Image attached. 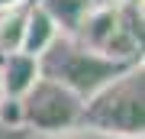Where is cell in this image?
I'll return each instance as SVG.
<instances>
[{
  "label": "cell",
  "mask_w": 145,
  "mask_h": 139,
  "mask_svg": "<svg viewBox=\"0 0 145 139\" xmlns=\"http://www.w3.org/2000/svg\"><path fill=\"white\" fill-rule=\"evenodd\" d=\"M61 36L58 32V26L55 20L45 13V7L39 3V0H29V7H26V26H23V45L20 52H26V55H42L52 42Z\"/></svg>",
  "instance_id": "obj_5"
},
{
  "label": "cell",
  "mask_w": 145,
  "mask_h": 139,
  "mask_svg": "<svg viewBox=\"0 0 145 139\" xmlns=\"http://www.w3.org/2000/svg\"><path fill=\"white\" fill-rule=\"evenodd\" d=\"M39 78V58L26 52L0 55V91L3 97H23Z\"/></svg>",
  "instance_id": "obj_4"
},
{
  "label": "cell",
  "mask_w": 145,
  "mask_h": 139,
  "mask_svg": "<svg viewBox=\"0 0 145 139\" xmlns=\"http://www.w3.org/2000/svg\"><path fill=\"white\" fill-rule=\"evenodd\" d=\"M13 136H16V133H7V129L0 126V139H13Z\"/></svg>",
  "instance_id": "obj_10"
},
{
  "label": "cell",
  "mask_w": 145,
  "mask_h": 139,
  "mask_svg": "<svg viewBox=\"0 0 145 139\" xmlns=\"http://www.w3.org/2000/svg\"><path fill=\"white\" fill-rule=\"evenodd\" d=\"M23 129H36L45 136H61L81 126L84 100L52 78H36V84L23 94Z\"/></svg>",
  "instance_id": "obj_3"
},
{
  "label": "cell",
  "mask_w": 145,
  "mask_h": 139,
  "mask_svg": "<svg viewBox=\"0 0 145 139\" xmlns=\"http://www.w3.org/2000/svg\"><path fill=\"white\" fill-rule=\"evenodd\" d=\"M23 3H29V0H0V13H3V10H13V7H23Z\"/></svg>",
  "instance_id": "obj_9"
},
{
  "label": "cell",
  "mask_w": 145,
  "mask_h": 139,
  "mask_svg": "<svg viewBox=\"0 0 145 139\" xmlns=\"http://www.w3.org/2000/svg\"><path fill=\"white\" fill-rule=\"evenodd\" d=\"M129 65H135V62H116V58L103 55V52H93L87 45H81L74 36H58L39 55V74L65 84L81 100H87L106 81H113L116 74H123Z\"/></svg>",
  "instance_id": "obj_2"
},
{
  "label": "cell",
  "mask_w": 145,
  "mask_h": 139,
  "mask_svg": "<svg viewBox=\"0 0 145 139\" xmlns=\"http://www.w3.org/2000/svg\"><path fill=\"white\" fill-rule=\"evenodd\" d=\"M110 139H142L145 129V78L142 62L129 65L123 74L106 81L84 100L81 126Z\"/></svg>",
  "instance_id": "obj_1"
},
{
  "label": "cell",
  "mask_w": 145,
  "mask_h": 139,
  "mask_svg": "<svg viewBox=\"0 0 145 139\" xmlns=\"http://www.w3.org/2000/svg\"><path fill=\"white\" fill-rule=\"evenodd\" d=\"M0 97H3V91H0Z\"/></svg>",
  "instance_id": "obj_11"
},
{
  "label": "cell",
  "mask_w": 145,
  "mask_h": 139,
  "mask_svg": "<svg viewBox=\"0 0 145 139\" xmlns=\"http://www.w3.org/2000/svg\"><path fill=\"white\" fill-rule=\"evenodd\" d=\"M26 7L29 3L0 13V55L20 52V45H23V26H26Z\"/></svg>",
  "instance_id": "obj_7"
},
{
  "label": "cell",
  "mask_w": 145,
  "mask_h": 139,
  "mask_svg": "<svg viewBox=\"0 0 145 139\" xmlns=\"http://www.w3.org/2000/svg\"><path fill=\"white\" fill-rule=\"evenodd\" d=\"M39 3L45 7V13L55 20L61 36H74L78 26L84 23V16L93 10L97 0H39Z\"/></svg>",
  "instance_id": "obj_6"
},
{
  "label": "cell",
  "mask_w": 145,
  "mask_h": 139,
  "mask_svg": "<svg viewBox=\"0 0 145 139\" xmlns=\"http://www.w3.org/2000/svg\"><path fill=\"white\" fill-rule=\"evenodd\" d=\"M0 126L7 133L23 129V100L20 97H0Z\"/></svg>",
  "instance_id": "obj_8"
}]
</instances>
